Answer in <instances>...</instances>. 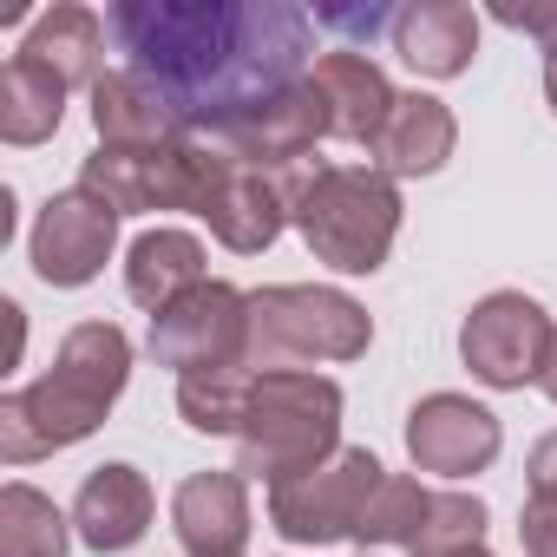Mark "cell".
Masks as SVG:
<instances>
[{"mask_svg":"<svg viewBox=\"0 0 557 557\" xmlns=\"http://www.w3.org/2000/svg\"><path fill=\"white\" fill-rule=\"evenodd\" d=\"M14 53L34 60V66H47L53 79H66V92H73V86L92 92V86L106 79V21H99L92 8L60 0V8H47V14L21 34Z\"/></svg>","mask_w":557,"mask_h":557,"instance_id":"21","label":"cell"},{"mask_svg":"<svg viewBox=\"0 0 557 557\" xmlns=\"http://www.w3.org/2000/svg\"><path fill=\"white\" fill-rule=\"evenodd\" d=\"M426 498H433V492H426L420 479L387 472V479L374 485L361 524H355V544H361V550H387V544H407V550H413V537H420V524H426Z\"/></svg>","mask_w":557,"mask_h":557,"instance_id":"24","label":"cell"},{"mask_svg":"<svg viewBox=\"0 0 557 557\" xmlns=\"http://www.w3.org/2000/svg\"><path fill=\"white\" fill-rule=\"evenodd\" d=\"M498 446H505V426L472 394H426L407 413V459H413V472L472 479V472H485L498 459Z\"/></svg>","mask_w":557,"mask_h":557,"instance_id":"11","label":"cell"},{"mask_svg":"<svg viewBox=\"0 0 557 557\" xmlns=\"http://www.w3.org/2000/svg\"><path fill=\"white\" fill-rule=\"evenodd\" d=\"M151 511H158L151 479L138 466L112 459V466H92L86 472V485L73 498V537L86 550H99V557H119V550H132L151 531Z\"/></svg>","mask_w":557,"mask_h":557,"instance_id":"13","label":"cell"},{"mask_svg":"<svg viewBox=\"0 0 557 557\" xmlns=\"http://www.w3.org/2000/svg\"><path fill=\"white\" fill-rule=\"evenodd\" d=\"M223 171H230V158L216 145H197V138L164 145V151H106L99 145L79 164V184L92 197H106L119 216H145V210H190V216H203V203L223 184Z\"/></svg>","mask_w":557,"mask_h":557,"instance_id":"6","label":"cell"},{"mask_svg":"<svg viewBox=\"0 0 557 557\" xmlns=\"http://www.w3.org/2000/svg\"><path fill=\"white\" fill-rule=\"evenodd\" d=\"M132 381V335L119 322H79L66 329L53 368L34 387H14L0 400V459L34 466L47 453H66L106 426Z\"/></svg>","mask_w":557,"mask_h":557,"instance_id":"2","label":"cell"},{"mask_svg":"<svg viewBox=\"0 0 557 557\" xmlns=\"http://www.w3.org/2000/svg\"><path fill=\"white\" fill-rule=\"evenodd\" d=\"M342 387L315 368H275L249 381V407L236 420V472L283 485L296 472H315L342 453Z\"/></svg>","mask_w":557,"mask_h":557,"instance_id":"4","label":"cell"},{"mask_svg":"<svg viewBox=\"0 0 557 557\" xmlns=\"http://www.w3.org/2000/svg\"><path fill=\"white\" fill-rule=\"evenodd\" d=\"M466 550H485V505L472 492H433L413 557H466Z\"/></svg>","mask_w":557,"mask_h":557,"instance_id":"26","label":"cell"},{"mask_svg":"<svg viewBox=\"0 0 557 557\" xmlns=\"http://www.w3.org/2000/svg\"><path fill=\"white\" fill-rule=\"evenodd\" d=\"M315 27H335V34H381V27H394V14L387 8H315Z\"/></svg>","mask_w":557,"mask_h":557,"instance_id":"29","label":"cell"},{"mask_svg":"<svg viewBox=\"0 0 557 557\" xmlns=\"http://www.w3.org/2000/svg\"><path fill=\"white\" fill-rule=\"evenodd\" d=\"M171 531L184 557H243L249 550V479L243 472H190L171 492Z\"/></svg>","mask_w":557,"mask_h":557,"instance_id":"14","label":"cell"},{"mask_svg":"<svg viewBox=\"0 0 557 557\" xmlns=\"http://www.w3.org/2000/svg\"><path fill=\"white\" fill-rule=\"evenodd\" d=\"M361 557H368V550H361Z\"/></svg>","mask_w":557,"mask_h":557,"instance_id":"35","label":"cell"},{"mask_svg":"<svg viewBox=\"0 0 557 557\" xmlns=\"http://www.w3.org/2000/svg\"><path fill=\"white\" fill-rule=\"evenodd\" d=\"M524 479H531V498H557V433H544L524 459Z\"/></svg>","mask_w":557,"mask_h":557,"instance_id":"30","label":"cell"},{"mask_svg":"<svg viewBox=\"0 0 557 557\" xmlns=\"http://www.w3.org/2000/svg\"><path fill=\"white\" fill-rule=\"evenodd\" d=\"M151 361L184 374H216V368H249V296L236 283H203L164 315H151Z\"/></svg>","mask_w":557,"mask_h":557,"instance_id":"9","label":"cell"},{"mask_svg":"<svg viewBox=\"0 0 557 557\" xmlns=\"http://www.w3.org/2000/svg\"><path fill=\"white\" fill-rule=\"evenodd\" d=\"M550 342H557V322L524 289H492L459 322V361H466V374L479 387H498V394H518V387L544 381Z\"/></svg>","mask_w":557,"mask_h":557,"instance_id":"8","label":"cell"},{"mask_svg":"<svg viewBox=\"0 0 557 557\" xmlns=\"http://www.w3.org/2000/svg\"><path fill=\"white\" fill-rule=\"evenodd\" d=\"M544 106H550V112H557V53H550V60H544Z\"/></svg>","mask_w":557,"mask_h":557,"instance_id":"32","label":"cell"},{"mask_svg":"<svg viewBox=\"0 0 557 557\" xmlns=\"http://www.w3.org/2000/svg\"><path fill=\"white\" fill-rule=\"evenodd\" d=\"M381 479H387V466L368 446H342L315 472H296L283 485H269V524H275V537L309 544V550L342 544V537H355V524H361Z\"/></svg>","mask_w":557,"mask_h":557,"instance_id":"7","label":"cell"},{"mask_svg":"<svg viewBox=\"0 0 557 557\" xmlns=\"http://www.w3.org/2000/svg\"><path fill=\"white\" fill-rule=\"evenodd\" d=\"M119 210L106 197H92L86 184L73 190H53L47 210L34 216V236H27V256H34V275L47 289H86L106 275L112 249H119Z\"/></svg>","mask_w":557,"mask_h":557,"instance_id":"10","label":"cell"},{"mask_svg":"<svg viewBox=\"0 0 557 557\" xmlns=\"http://www.w3.org/2000/svg\"><path fill=\"white\" fill-rule=\"evenodd\" d=\"M203 223H210V236H216L223 249L262 256L275 236L289 230V184H283V171H256V164H236V158H230L223 184H216L210 203H203Z\"/></svg>","mask_w":557,"mask_h":557,"instance_id":"15","label":"cell"},{"mask_svg":"<svg viewBox=\"0 0 557 557\" xmlns=\"http://www.w3.org/2000/svg\"><path fill=\"white\" fill-rule=\"evenodd\" d=\"M289 184V223L302 230L309 256L335 275H374L394 256L400 236V184L374 164H296Z\"/></svg>","mask_w":557,"mask_h":557,"instance_id":"3","label":"cell"},{"mask_svg":"<svg viewBox=\"0 0 557 557\" xmlns=\"http://www.w3.org/2000/svg\"><path fill=\"white\" fill-rule=\"evenodd\" d=\"M92 132H99L106 151H164V145L190 138L177 106L132 66H119V73H106L92 86Z\"/></svg>","mask_w":557,"mask_h":557,"instance_id":"16","label":"cell"},{"mask_svg":"<svg viewBox=\"0 0 557 557\" xmlns=\"http://www.w3.org/2000/svg\"><path fill=\"white\" fill-rule=\"evenodd\" d=\"M249 381L256 368H216V374H184L177 381V413L190 433H230L236 440V420L249 407Z\"/></svg>","mask_w":557,"mask_h":557,"instance_id":"25","label":"cell"},{"mask_svg":"<svg viewBox=\"0 0 557 557\" xmlns=\"http://www.w3.org/2000/svg\"><path fill=\"white\" fill-rule=\"evenodd\" d=\"M466 557H492V550H466Z\"/></svg>","mask_w":557,"mask_h":557,"instance_id":"34","label":"cell"},{"mask_svg":"<svg viewBox=\"0 0 557 557\" xmlns=\"http://www.w3.org/2000/svg\"><path fill=\"white\" fill-rule=\"evenodd\" d=\"M322 138H335L329 132V99H322L315 79H302L289 92H275L262 112H249L243 125H230L223 138H210V145L236 164H256V171H296V164H309V151Z\"/></svg>","mask_w":557,"mask_h":557,"instance_id":"12","label":"cell"},{"mask_svg":"<svg viewBox=\"0 0 557 557\" xmlns=\"http://www.w3.org/2000/svg\"><path fill=\"white\" fill-rule=\"evenodd\" d=\"M492 21H505V27H518V34H531L537 47H544V60L557 53V0H498L492 8Z\"/></svg>","mask_w":557,"mask_h":557,"instance_id":"27","label":"cell"},{"mask_svg":"<svg viewBox=\"0 0 557 557\" xmlns=\"http://www.w3.org/2000/svg\"><path fill=\"white\" fill-rule=\"evenodd\" d=\"M518 544H524V557H557V498H524Z\"/></svg>","mask_w":557,"mask_h":557,"instance_id":"28","label":"cell"},{"mask_svg":"<svg viewBox=\"0 0 557 557\" xmlns=\"http://www.w3.org/2000/svg\"><path fill=\"white\" fill-rule=\"evenodd\" d=\"M544 394H550V407H557V342H550V361H544V381H537Z\"/></svg>","mask_w":557,"mask_h":557,"instance_id":"33","label":"cell"},{"mask_svg":"<svg viewBox=\"0 0 557 557\" xmlns=\"http://www.w3.org/2000/svg\"><path fill=\"white\" fill-rule=\"evenodd\" d=\"M374 348V315L329 283H269L249 296V368H315L361 361Z\"/></svg>","mask_w":557,"mask_h":557,"instance_id":"5","label":"cell"},{"mask_svg":"<svg viewBox=\"0 0 557 557\" xmlns=\"http://www.w3.org/2000/svg\"><path fill=\"white\" fill-rule=\"evenodd\" d=\"M309 79H315L322 99H329V132L348 138V145H374L381 125H387V112H394V99H400V92L387 86V73H381L368 53H355V47L322 53Z\"/></svg>","mask_w":557,"mask_h":557,"instance_id":"20","label":"cell"},{"mask_svg":"<svg viewBox=\"0 0 557 557\" xmlns=\"http://www.w3.org/2000/svg\"><path fill=\"white\" fill-rule=\"evenodd\" d=\"M453 145H459L453 106L433 99V92H400L394 112H387V125H381V138L368 145V158H374L381 177L400 184V177H433V171H446Z\"/></svg>","mask_w":557,"mask_h":557,"instance_id":"17","label":"cell"},{"mask_svg":"<svg viewBox=\"0 0 557 557\" xmlns=\"http://www.w3.org/2000/svg\"><path fill=\"white\" fill-rule=\"evenodd\" d=\"M0 315H8V368H21V348H27V309H21V302H0Z\"/></svg>","mask_w":557,"mask_h":557,"instance_id":"31","label":"cell"},{"mask_svg":"<svg viewBox=\"0 0 557 557\" xmlns=\"http://www.w3.org/2000/svg\"><path fill=\"white\" fill-rule=\"evenodd\" d=\"M60 119H66V79H53L47 66L14 53L0 66V138L14 151H34L60 132Z\"/></svg>","mask_w":557,"mask_h":557,"instance_id":"22","label":"cell"},{"mask_svg":"<svg viewBox=\"0 0 557 557\" xmlns=\"http://www.w3.org/2000/svg\"><path fill=\"white\" fill-rule=\"evenodd\" d=\"M73 518L27 479L0 485V557H66Z\"/></svg>","mask_w":557,"mask_h":557,"instance_id":"23","label":"cell"},{"mask_svg":"<svg viewBox=\"0 0 557 557\" xmlns=\"http://www.w3.org/2000/svg\"><path fill=\"white\" fill-rule=\"evenodd\" d=\"M394 53L420 79H459L479 53V14L466 0H413L394 14Z\"/></svg>","mask_w":557,"mask_h":557,"instance_id":"18","label":"cell"},{"mask_svg":"<svg viewBox=\"0 0 557 557\" xmlns=\"http://www.w3.org/2000/svg\"><path fill=\"white\" fill-rule=\"evenodd\" d=\"M203 243L177 223H158L145 236H132L125 249V296L145 309V315H164L171 302H184L190 289H203Z\"/></svg>","mask_w":557,"mask_h":557,"instance_id":"19","label":"cell"},{"mask_svg":"<svg viewBox=\"0 0 557 557\" xmlns=\"http://www.w3.org/2000/svg\"><path fill=\"white\" fill-rule=\"evenodd\" d=\"M106 34L177 106L190 138H223L322 60L315 14L289 0H119Z\"/></svg>","mask_w":557,"mask_h":557,"instance_id":"1","label":"cell"}]
</instances>
